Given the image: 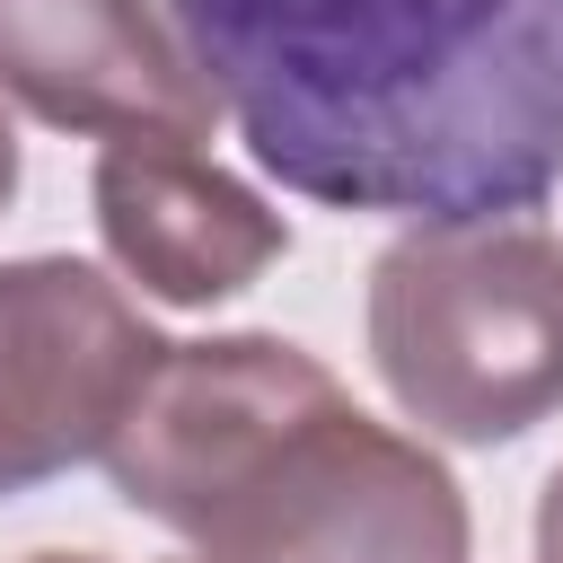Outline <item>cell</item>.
I'll return each instance as SVG.
<instances>
[{
  "label": "cell",
  "mask_w": 563,
  "mask_h": 563,
  "mask_svg": "<svg viewBox=\"0 0 563 563\" xmlns=\"http://www.w3.org/2000/svg\"><path fill=\"white\" fill-rule=\"evenodd\" d=\"M88 202L114 273L167 308L238 299L255 273L290 255V220L255 185H238L211 150H185V141H106Z\"/></svg>",
  "instance_id": "6"
},
{
  "label": "cell",
  "mask_w": 563,
  "mask_h": 563,
  "mask_svg": "<svg viewBox=\"0 0 563 563\" xmlns=\"http://www.w3.org/2000/svg\"><path fill=\"white\" fill-rule=\"evenodd\" d=\"M26 563H106V554H26Z\"/></svg>",
  "instance_id": "9"
},
{
  "label": "cell",
  "mask_w": 563,
  "mask_h": 563,
  "mask_svg": "<svg viewBox=\"0 0 563 563\" xmlns=\"http://www.w3.org/2000/svg\"><path fill=\"white\" fill-rule=\"evenodd\" d=\"M18 202V123H9V106H0V211Z\"/></svg>",
  "instance_id": "8"
},
{
  "label": "cell",
  "mask_w": 563,
  "mask_h": 563,
  "mask_svg": "<svg viewBox=\"0 0 563 563\" xmlns=\"http://www.w3.org/2000/svg\"><path fill=\"white\" fill-rule=\"evenodd\" d=\"M537 563H563V466L537 493Z\"/></svg>",
  "instance_id": "7"
},
{
  "label": "cell",
  "mask_w": 563,
  "mask_h": 563,
  "mask_svg": "<svg viewBox=\"0 0 563 563\" xmlns=\"http://www.w3.org/2000/svg\"><path fill=\"white\" fill-rule=\"evenodd\" d=\"M97 466L194 563H475L457 475L282 334L167 343Z\"/></svg>",
  "instance_id": "2"
},
{
  "label": "cell",
  "mask_w": 563,
  "mask_h": 563,
  "mask_svg": "<svg viewBox=\"0 0 563 563\" xmlns=\"http://www.w3.org/2000/svg\"><path fill=\"white\" fill-rule=\"evenodd\" d=\"M0 97L79 141L202 150L220 132V97L167 0H0Z\"/></svg>",
  "instance_id": "5"
},
{
  "label": "cell",
  "mask_w": 563,
  "mask_h": 563,
  "mask_svg": "<svg viewBox=\"0 0 563 563\" xmlns=\"http://www.w3.org/2000/svg\"><path fill=\"white\" fill-rule=\"evenodd\" d=\"M282 194L405 229L563 194V0H167Z\"/></svg>",
  "instance_id": "1"
},
{
  "label": "cell",
  "mask_w": 563,
  "mask_h": 563,
  "mask_svg": "<svg viewBox=\"0 0 563 563\" xmlns=\"http://www.w3.org/2000/svg\"><path fill=\"white\" fill-rule=\"evenodd\" d=\"M369 361L405 422L493 449L563 413V229L440 220L369 264Z\"/></svg>",
  "instance_id": "3"
},
{
  "label": "cell",
  "mask_w": 563,
  "mask_h": 563,
  "mask_svg": "<svg viewBox=\"0 0 563 563\" xmlns=\"http://www.w3.org/2000/svg\"><path fill=\"white\" fill-rule=\"evenodd\" d=\"M167 334L79 255L0 264V493H35L106 457Z\"/></svg>",
  "instance_id": "4"
}]
</instances>
